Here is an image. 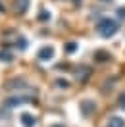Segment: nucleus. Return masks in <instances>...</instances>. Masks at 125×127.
I'll list each match as a JSON object with an SVG mask.
<instances>
[{
  "mask_svg": "<svg viewBox=\"0 0 125 127\" xmlns=\"http://www.w3.org/2000/svg\"><path fill=\"white\" fill-rule=\"evenodd\" d=\"M14 60V54L10 52L8 48H2L0 50V62H12Z\"/></svg>",
  "mask_w": 125,
  "mask_h": 127,
  "instance_id": "obj_9",
  "label": "nucleus"
},
{
  "mask_svg": "<svg viewBox=\"0 0 125 127\" xmlns=\"http://www.w3.org/2000/svg\"><path fill=\"white\" fill-rule=\"evenodd\" d=\"M50 127H63V123H54V125H50Z\"/></svg>",
  "mask_w": 125,
  "mask_h": 127,
  "instance_id": "obj_17",
  "label": "nucleus"
},
{
  "mask_svg": "<svg viewBox=\"0 0 125 127\" xmlns=\"http://www.w3.org/2000/svg\"><path fill=\"white\" fill-rule=\"evenodd\" d=\"M117 16L121 17V19H125V6H121V8L117 10Z\"/></svg>",
  "mask_w": 125,
  "mask_h": 127,
  "instance_id": "obj_15",
  "label": "nucleus"
},
{
  "mask_svg": "<svg viewBox=\"0 0 125 127\" xmlns=\"http://www.w3.org/2000/svg\"><path fill=\"white\" fill-rule=\"evenodd\" d=\"M29 100H31V96H12V98L6 100V108H16V106H19L23 102H29Z\"/></svg>",
  "mask_w": 125,
  "mask_h": 127,
  "instance_id": "obj_2",
  "label": "nucleus"
},
{
  "mask_svg": "<svg viewBox=\"0 0 125 127\" xmlns=\"http://www.w3.org/2000/svg\"><path fill=\"white\" fill-rule=\"evenodd\" d=\"M94 60L100 62V64H104V62L110 60V54L106 52V50H96V52H94Z\"/></svg>",
  "mask_w": 125,
  "mask_h": 127,
  "instance_id": "obj_8",
  "label": "nucleus"
},
{
  "mask_svg": "<svg viewBox=\"0 0 125 127\" xmlns=\"http://www.w3.org/2000/svg\"><path fill=\"white\" fill-rule=\"evenodd\" d=\"M108 127H125V121L121 118H110Z\"/></svg>",
  "mask_w": 125,
  "mask_h": 127,
  "instance_id": "obj_10",
  "label": "nucleus"
},
{
  "mask_svg": "<svg viewBox=\"0 0 125 127\" xmlns=\"http://www.w3.org/2000/svg\"><path fill=\"white\" fill-rule=\"evenodd\" d=\"M56 85H58V87H63V89L69 87V83H67V81H63V79H58V81H56Z\"/></svg>",
  "mask_w": 125,
  "mask_h": 127,
  "instance_id": "obj_14",
  "label": "nucleus"
},
{
  "mask_svg": "<svg viewBox=\"0 0 125 127\" xmlns=\"http://www.w3.org/2000/svg\"><path fill=\"white\" fill-rule=\"evenodd\" d=\"M14 8H16L17 14H25L27 8H29V0H16L14 2Z\"/></svg>",
  "mask_w": 125,
  "mask_h": 127,
  "instance_id": "obj_6",
  "label": "nucleus"
},
{
  "mask_svg": "<svg viewBox=\"0 0 125 127\" xmlns=\"http://www.w3.org/2000/svg\"><path fill=\"white\" fill-rule=\"evenodd\" d=\"M4 10H6V8H4V4H0V12H4Z\"/></svg>",
  "mask_w": 125,
  "mask_h": 127,
  "instance_id": "obj_18",
  "label": "nucleus"
},
{
  "mask_svg": "<svg viewBox=\"0 0 125 127\" xmlns=\"http://www.w3.org/2000/svg\"><path fill=\"white\" fill-rule=\"evenodd\" d=\"M104 2H108V0H104Z\"/></svg>",
  "mask_w": 125,
  "mask_h": 127,
  "instance_id": "obj_19",
  "label": "nucleus"
},
{
  "mask_svg": "<svg viewBox=\"0 0 125 127\" xmlns=\"http://www.w3.org/2000/svg\"><path fill=\"white\" fill-rule=\"evenodd\" d=\"M96 29H98V33H100V37L108 39V37H112V35H116L117 23L114 21V19H110V17H102L100 21H98V25H96Z\"/></svg>",
  "mask_w": 125,
  "mask_h": 127,
  "instance_id": "obj_1",
  "label": "nucleus"
},
{
  "mask_svg": "<svg viewBox=\"0 0 125 127\" xmlns=\"http://www.w3.org/2000/svg\"><path fill=\"white\" fill-rule=\"evenodd\" d=\"M89 75H91V67L81 65V69H77V79L79 81H87V79H89Z\"/></svg>",
  "mask_w": 125,
  "mask_h": 127,
  "instance_id": "obj_7",
  "label": "nucleus"
},
{
  "mask_svg": "<svg viewBox=\"0 0 125 127\" xmlns=\"http://www.w3.org/2000/svg\"><path fill=\"white\" fill-rule=\"evenodd\" d=\"M119 108H121V110H125V95L119 96Z\"/></svg>",
  "mask_w": 125,
  "mask_h": 127,
  "instance_id": "obj_16",
  "label": "nucleus"
},
{
  "mask_svg": "<svg viewBox=\"0 0 125 127\" xmlns=\"http://www.w3.org/2000/svg\"><path fill=\"white\" fill-rule=\"evenodd\" d=\"M16 44H17V46H19V50H25V48H27V40H25L23 37H19Z\"/></svg>",
  "mask_w": 125,
  "mask_h": 127,
  "instance_id": "obj_12",
  "label": "nucleus"
},
{
  "mask_svg": "<svg viewBox=\"0 0 125 127\" xmlns=\"http://www.w3.org/2000/svg\"><path fill=\"white\" fill-rule=\"evenodd\" d=\"M52 56H54V48L52 46H42L39 50L37 58H39L40 62H46V60H52Z\"/></svg>",
  "mask_w": 125,
  "mask_h": 127,
  "instance_id": "obj_3",
  "label": "nucleus"
},
{
  "mask_svg": "<svg viewBox=\"0 0 125 127\" xmlns=\"http://www.w3.org/2000/svg\"><path fill=\"white\" fill-rule=\"evenodd\" d=\"M39 19H40V21H46V19H50V14H48L46 10H42V12H40V16H39Z\"/></svg>",
  "mask_w": 125,
  "mask_h": 127,
  "instance_id": "obj_13",
  "label": "nucleus"
},
{
  "mask_svg": "<svg viewBox=\"0 0 125 127\" xmlns=\"http://www.w3.org/2000/svg\"><path fill=\"white\" fill-rule=\"evenodd\" d=\"M94 110H96V104H94L93 100H83V102H81V112H83V116H91Z\"/></svg>",
  "mask_w": 125,
  "mask_h": 127,
  "instance_id": "obj_4",
  "label": "nucleus"
},
{
  "mask_svg": "<svg viewBox=\"0 0 125 127\" xmlns=\"http://www.w3.org/2000/svg\"><path fill=\"white\" fill-rule=\"evenodd\" d=\"M21 123H23V127H33L35 123H37V119H35V116H31L29 112H23L21 114Z\"/></svg>",
  "mask_w": 125,
  "mask_h": 127,
  "instance_id": "obj_5",
  "label": "nucleus"
},
{
  "mask_svg": "<svg viewBox=\"0 0 125 127\" xmlns=\"http://www.w3.org/2000/svg\"><path fill=\"white\" fill-rule=\"evenodd\" d=\"M75 50H77V42H67V44H65V52H67V54H73Z\"/></svg>",
  "mask_w": 125,
  "mask_h": 127,
  "instance_id": "obj_11",
  "label": "nucleus"
}]
</instances>
